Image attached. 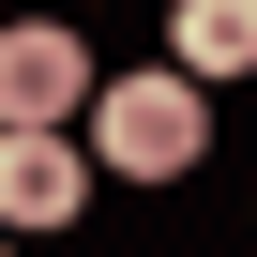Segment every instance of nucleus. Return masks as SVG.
Here are the masks:
<instances>
[{"label": "nucleus", "mask_w": 257, "mask_h": 257, "mask_svg": "<svg viewBox=\"0 0 257 257\" xmlns=\"http://www.w3.org/2000/svg\"><path fill=\"white\" fill-rule=\"evenodd\" d=\"M76 152H106L121 182H182L212 152V106H197V76H106L76 106Z\"/></svg>", "instance_id": "obj_1"}, {"label": "nucleus", "mask_w": 257, "mask_h": 257, "mask_svg": "<svg viewBox=\"0 0 257 257\" xmlns=\"http://www.w3.org/2000/svg\"><path fill=\"white\" fill-rule=\"evenodd\" d=\"M76 106H91V46H76L61 16L0 31V121H76Z\"/></svg>", "instance_id": "obj_3"}, {"label": "nucleus", "mask_w": 257, "mask_h": 257, "mask_svg": "<svg viewBox=\"0 0 257 257\" xmlns=\"http://www.w3.org/2000/svg\"><path fill=\"white\" fill-rule=\"evenodd\" d=\"M0 257H16V227H0Z\"/></svg>", "instance_id": "obj_5"}, {"label": "nucleus", "mask_w": 257, "mask_h": 257, "mask_svg": "<svg viewBox=\"0 0 257 257\" xmlns=\"http://www.w3.org/2000/svg\"><path fill=\"white\" fill-rule=\"evenodd\" d=\"M167 76H257V0H182L167 16Z\"/></svg>", "instance_id": "obj_4"}, {"label": "nucleus", "mask_w": 257, "mask_h": 257, "mask_svg": "<svg viewBox=\"0 0 257 257\" xmlns=\"http://www.w3.org/2000/svg\"><path fill=\"white\" fill-rule=\"evenodd\" d=\"M76 197H91L76 121H0V227H76Z\"/></svg>", "instance_id": "obj_2"}]
</instances>
